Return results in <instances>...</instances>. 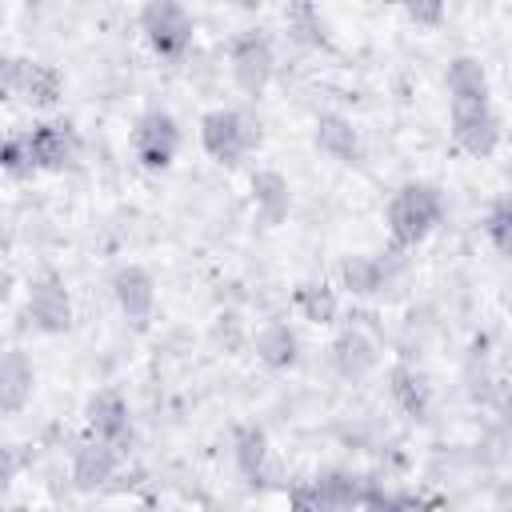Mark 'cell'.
Segmentation results:
<instances>
[{
	"instance_id": "cell-8",
	"label": "cell",
	"mask_w": 512,
	"mask_h": 512,
	"mask_svg": "<svg viewBox=\"0 0 512 512\" xmlns=\"http://www.w3.org/2000/svg\"><path fill=\"white\" fill-rule=\"evenodd\" d=\"M28 316L40 332L56 336V332H68L72 324V300H68V288L56 280V276H40L32 280L28 288Z\"/></svg>"
},
{
	"instance_id": "cell-10",
	"label": "cell",
	"mask_w": 512,
	"mask_h": 512,
	"mask_svg": "<svg viewBox=\"0 0 512 512\" xmlns=\"http://www.w3.org/2000/svg\"><path fill=\"white\" fill-rule=\"evenodd\" d=\"M4 88H8V92H16V96H24V100H28V104H36V108H48V104L60 96V76H56V68H48V64L8 60Z\"/></svg>"
},
{
	"instance_id": "cell-12",
	"label": "cell",
	"mask_w": 512,
	"mask_h": 512,
	"mask_svg": "<svg viewBox=\"0 0 512 512\" xmlns=\"http://www.w3.org/2000/svg\"><path fill=\"white\" fill-rule=\"evenodd\" d=\"M316 148L336 164H356L360 160V132L348 116L328 112L316 120Z\"/></svg>"
},
{
	"instance_id": "cell-6",
	"label": "cell",
	"mask_w": 512,
	"mask_h": 512,
	"mask_svg": "<svg viewBox=\"0 0 512 512\" xmlns=\"http://www.w3.org/2000/svg\"><path fill=\"white\" fill-rule=\"evenodd\" d=\"M452 136L468 156H492L500 144V116L492 112V104L452 108Z\"/></svg>"
},
{
	"instance_id": "cell-2",
	"label": "cell",
	"mask_w": 512,
	"mask_h": 512,
	"mask_svg": "<svg viewBox=\"0 0 512 512\" xmlns=\"http://www.w3.org/2000/svg\"><path fill=\"white\" fill-rule=\"evenodd\" d=\"M200 144L216 164H240L256 144L260 132L252 128V120L236 108H212L200 120Z\"/></svg>"
},
{
	"instance_id": "cell-4",
	"label": "cell",
	"mask_w": 512,
	"mask_h": 512,
	"mask_svg": "<svg viewBox=\"0 0 512 512\" xmlns=\"http://www.w3.org/2000/svg\"><path fill=\"white\" fill-rule=\"evenodd\" d=\"M176 148H180V128L164 108H152L132 124V152L144 168H168L176 160Z\"/></svg>"
},
{
	"instance_id": "cell-3",
	"label": "cell",
	"mask_w": 512,
	"mask_h": 512,
	"mask_svg": "<svg viewBox=\"0 0 512 512\" xmlns=\"http://www.w3.org/2000/svg\"><path fill=\"white\" fill-rule=\"evenodd\" d=\"M228 68H232V80L244 96H260L276 72V52H272L268 36H260V32L236 36L232 52H228Z\"/></svg>"
},
{
	"instance_id": "cell-1",
	"label": "cell",
	"mask_w": 512,
	"mask_h": 512,
	"mask_svg": "<svg viewBox=\"0 0 512 512\" xmlns=\"http://www.w3.org/2000/svg\"><path fill=\"white\" fill-rule=\"evenodd\" d=\"M440 212H444V196H440L436 184H428V180L400 184L392 192V200H388V232H392V244L396 248L420 244L436 228Z\"/></svg>"
},
{
	"instance_id": "cell-23",
	"label": "cell",
	"mask_w": 512,
	"mask_h": 512,
	"mask_svg": "<svg viewBox=\"0 0 512 512\" xmlns=\"http://www.w3.org/2000/svg\"><path fill=\"white\" fill-rule=\"evenodd\" d=\"M236 460H240V468H244L248 476L260 472V460H264V432H260V428H240Z\"/></svg>"
},
{
	"instance_id": "cell-19",
	"label": "cell",
	"mask_w": 512,
	"mask_h": 512,
	"mask_svg": "<svg viewBox=\"0 0 512 512\" xmlns=\"http://www.w3.org/2000/svg\"><path fill=\"white\" fill-rule=\"evenodd\" d=\"M0 380H4V408L8 412H20L24 400L32 396V364L20 352H8L4 356V368H0Z\"/></svg>"
},
{
	"instance_id": "cell-5",
	"label": "cell",
	"mask_w": 512,
	"mask_h": 512,
	"mask_svg": "<svg viewBox=\"0 0 512 512\" xmlns=\"http://www.w3.org/2000/svg\"><path fill=\"white\" fill-rule=\"evenodd\" d=\"M140 32L160 56H184L192 44V16L180 4H148L140 8Z\"/></svg>"
},
{
	"instance_id": "cell-18",
	"label": "cell",
	"mask_w": 512,
	"mask_h": 512,
	"mask_svg": "<svg viewBox=\"0 0 512 512\" xmlns=\"http://www.w3.org/2000/svg\"><path fill=\"white\" fill-rule=\"evenodd\" d=\"M332 360H336V368L344 372V376H364L372 364H376V348H372V340L364 336V332H344L336 344H332Z\"/></svg>"
},
{
	"instance_id": "cell-14",
	"label": "cell",
	"mask_w": 512,
	"mask_h": 512,
	"mask_svg": "<svg viewBox=\"0 0 512 512\" xmlns=\"http://www.w3.org/2000/svg\"><path fill=\"white\" fill-rule=\"evenodd\" d=\"M444 84H448V100L452 108H464V104H492L488 100V76L480 68V60L472 56H456L444 72Z\"/></svg>"
},
{
	"instance_id": "cell-16",
	"label": "cell",
	"mask_w": 512,
	"mask_h": 512,
	"mask_svg": "<svg viewBox=\"0 0 512 512\" xmlns=\"http://www.w3.org/2000/svg\"><path fill=\"white\" fill-rule=\"evenodd\" d=\"M296 348H300V340H296V332H292L284 320H272V324H264V328L256 332V356H260L268 368H288V364H296Z\"/></svg>"
},
{
	"instance_id": "cell-20",
	"label": "cell",
	"mask_w": 512,
	"mask_h": 512,
	"mask_svg": "<svg viewBox=\"0 0 512 512\" xmlns=\"http://www.w3.org/2000/svg\"><path fill=\"white\" fill-rule=\"evenodd\" d=\"M292 300H296V308H300L304 320H316V324L336 320V292L328 284H300Z\"/></svg>"
},
{
	"instance_id": "cell-24",
	"label": "cell",
	"mask_w": 512,
	"mask_h": 512,
	"mask_svg": "<svg viewBox=\"0 0 512 512\" xmlns=\"http://www.w3.org/2000/svg\"><path fill=\"white\" fill-rule=\"evenodd\" d=\"M4 168L12 172V176H24V172H32L36 164H32V152H28V140L24 136H12L8 144H4Z\"/></svg>"
},
{
	"instance_id": "cell-17",
	"label": "cell",
	"mask_w": 512,
	"mask_h": 512,
	"mask_svg": "<svg viewBox=\"0 0 512 512\" xmlns=\"http://www.w3.org/2000/svg\"><path fill=\"white\" fill-rule=\"evenodd\" d=\"M340 280H344L348 292L372 296V292H380V288L388 284V268H384L380 256H348V260L340 264Z\"/></svg>"
},
{
	"instance_id": "cell-22",
	"label": "cell",
	"mask_w": 512,
	"mask_h": 512,
	"mask_svg": "<svg viewBox=\"0 0 512 512\" xmlns=\"http://www.w3.org/2000/svg\"><path fill=\"white\" fill-rule=\"evenodd\" d=\"M392 392L404 400V408L412 412V416H424V404H428V388H424V380L416 376V372H408V368H396L392 372Z\"/></svg>"
},
{
	"instance_id": "cell-7",
	"label": "cell",
	"mask_w": 512,
	"mask_h": 512,
	"mask_svg": "<svg viewBox=\"0 0 512 512\" xmlns=\"http://www.w3.org/2000/svg\"><path fill=\"white\" fill-rule=\"evenodd\" d=\"M112 296H116L120 312L136 328H144L152 320V308H156V280H152V272L144 264H124L112 276Z\"/></svg>"
},
{
	"instance_id": "cell-9",
	"label": "cell",
	"mask_w": 512,
	"mask_h": 512,
	"mask_svg": "<svg viewBox=\"0 0 512 512\" xmlns=\"http://www.w3.org/2000/svg\"><path fill=\"white\" fill-rule=\"evenodd\" d=\"M24 140H28V152H32L36 168H68L80 156V140H76L72 124H60V120L36 124Z\"/></svg>"
},
{
	"instance_id": "cell-21",
	"label": "cell",
	"mask_w": 512,
	"mask_h": 512,
	"mask_svg": "<svg viewBox=\"0 0 512 512\" xmlns=\"http://www.w3.org/2000/svg\"><path fill=\"white\" fill-rule=\"evenodd\" d=\"M484 236H488V244H492L496 252L512 256V196H504V200H496V204L488 208V216H484Z\"/></svg>"
},
{
	"instance_id": "cell-13",
	"label": "cell",
	"mask_w": 512,
	"mask_h": 512,
	"mask_svg": "<svg viewBox=\"0 0 512 512\" xmlns=\"http://www.w3.org/2000/svg\"><path fill=\"white\" fill-rule=\"evenodd\" d=\"M88 428L104 444L124 440V432H128V404H124V396L116 388H100L88 400Z\"/></svg>"
},
{
	"instance_id": "cell-15",
	"label": "cell",
	"mask_w": 512,
	"mask_h": 512,
	"mask_svg": "<svg viewBox=\"0 0 512 512\" xmlns=\"http://www.w3.org/2000/svg\"><path fill=\"white\" fill-rule=\"evenodd\" d=\"M116 472V444H104V440H88L72 452V480L80 488H100L104 480H112Z\"/></svg>"
},
{
	"instance_id": "cell-11",
	"label": "cell",
	"mask_w": 512,
	"mask_h": 512,
	"mask_svg": "<svg viewBox=\"0 0 512 512\" xmlns=\"http://www.w3.org/2000/svg\"><path fill=\"white\" fill-rule=\"evenodd\" d=\"M252 208H256V216H260L268 228L284 224V216L292 212V188H288V180H284L276 168L252 172Z\"/></svg>"
}]
</instances>
